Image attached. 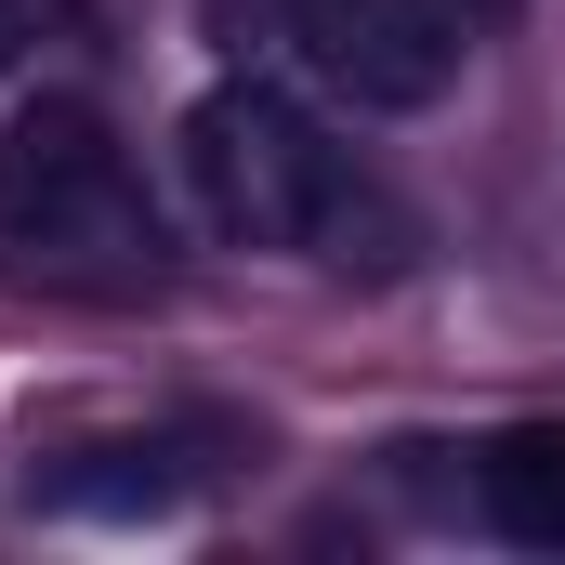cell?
Listing matches in <instances>:
<instances>
[{"label": "cell", "instance_id": "cell-3", "mask_svg": "<svg viewBox=\"0 0 565 565\" xmlns=\"http://www.w3.org/2000/svg\"><path fill=\"white\" fill-rule=\"evenodd\" d=\"M289 53H302L342 106L408 119V106H434V93L460 79L473 40H460L434 0H289Z\"/></svg>", "mask_w": 565, "mask_h": 565}, {"label": "cell", "instance_id": "cell-4", "mask_svg": "<svg viewBox=\"0 0 565 565\" xmlns=\"http://www.w3.org/2000/svg\"><path fill=\"white\" fill-rule=\"evenodd\" d=\"M473 500H487V526H500V540L565 553V434H500V447L473 460Z\"/></svg>", "mask_w": 565, "mask_h": 565}, {"label": "cell", "instance_id": "cell-7", "mask_svg": "<svg viewBox=\"0 0 565 565\" xmlns=\"http://www.w3.org/2000/svg\"><path fill=\"white\" fill-rule=\"evenodd\" d=\"M26 26H40V0H0V66L26 53Z\"/></svg>", "mask_w": 565, "mask_h": 565}, {"label": "cell", "instance_id": "cell-6", "mask_svg": "<svg viewBox=\"0 0 565 565\" xmlns=\"http://www.w3.org/2000/svg\"><path fill=\"white\" fill-rule=\"evenodd\" d=\"M434 13H447V26H460V40H500V26H513V13H526V0H434Z\"/></svg>", "mask_w": 565, "mask_h": 565}, {"label": "cell", "instance_id": "cell-2", "mask_svg": "<svg viewBox=\"0 0 565 565\" xmlns=\"http://www.w3.org/2000/svg\"><path fill=\"white\" fill-rule=\"evenodd\" d=\"M171 145H184V198H198V224L237 237V250H302L316 211H329V184H342V145H316V119H302L289 93H264V79L198 93Z\"/></svg>", "mask_w": 565, "mask_h": 565}, {"label": "cell", "instance_id": "cell-5", "mask_svg": "<svg viewBox=\"0 0 565 565\" xmlns=\"http://www.w3.org/2000/svg\"><path fill=\"white\" fill-rule=\"evenodd\" d=\"M302 250H316V264H342V277H395V264H408V211H395V198H382L369 171H342Z\"/></svg>", "mask_w": 565, "mask_h": 565}, {"label": "cell", "instance_id": "cell-1", "mask_svg": "<svg viewBox=\"0 0 565 565\" xmlns=\"http://www.w3.org/2000/svg\"><path fill=\"white\" fill-rule=\"evenodd\" d=\"M0 277L79 289V302H132L158 289V211H145L132 158L79 93H40L0 132Z\"/></svg>", "mask_w": 565, "mask_h": 565}]
</instances>
